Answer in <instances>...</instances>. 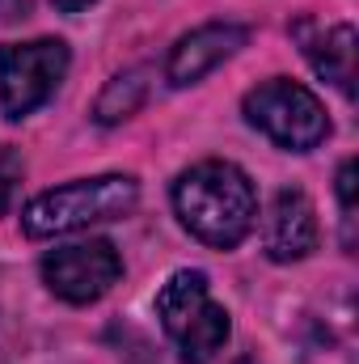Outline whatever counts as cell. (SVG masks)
Returning <instances> with one entry per match:
<instances>
[{
  "label": "cell",
  "instance_id": "6da1fadb",
  "mask_svg": "<svg viewBox=\"0 0 359 364\" xmlns=\"http://www.w3.org/2000/svg\"><path fill=\"white\" fill-rule=\"evenodd\" d=\"M174 212L194 242H203L211 250H233L250 237V229L258 220V195L241 166L211 157V161H199L178 174Z\"/></svg>",
  "mask_w": 359,
  "mask_h": 364
},
{
  "label": "cell",
  "instance_id": "7a4b0ae2",
  "mask_svg": "<svg viewBox=\"0 0 359 364\" xmlns=\"http://www.w3.org/2000/svg\"><path fill=\"white\" fill-rule=\"evenodd\" d=\"M140 203V182L131 174H101V178H77L68 186L43 191L21 208V233L26 237H60L77 233L101 220H123Z\"/></svg>",
  "mask_w": 359,
  "mask_h": 364
},
{
  "label": "cell",
  "instance_id": "3957f363",
  "mask_svg": "<svg viewBox=\"0 0 359 364\" xmlns=\"http://www.w3.org/2000/svg\"><path fill=\"white\" fill-rule=\"evenodd\" d=\"M157 318H161L165 335L178 343L182 364H211L233 335L228 309L211 301L207 272H199V267H182L161 284Z\"/></svg>",
  "mask_w": 359,
  "mask_h": 364
},
{
  "label": "cell",
  "instance_id": "277c9868",
  "mask_svg": "<svg viewBox=\"0 0 359 364\" xmlns=\"http://www.w3.org/2000/svg\"><path fill=\"white\" fill-rule=\"evenodd\" d=\"M241 110L254 132H263L270 144H279L287 153H309L330 136V114H326L321 97L287 77H270L258 90H250Z\"/></svg>",
  "mask_w": 359,
  "mask_h": 364
},
{
  "label": "cell",
  "instance_id": "5b68a950",
  "mask_svg": "<svg viewBox=\"0 0 359 364\" xmlns=\"http://www.w3.org/2000/svg\"><path fill=\"white\" fill-rule=\"evenodd\" d=\"M72 51L64 38H34V43H4L0 47V106L9 119L34 114L60 90Z\"/></svg>",
  "mask_w": 359,
  "mask_h": 364
},
{
  "label": "cell",
  "instance_id": "8992f818",
  "mask_svg": "<svg viewBox=\"0 0 359 364\" xmlns=\"http://www.w3.org/2000/svg\"><path fill=\"white\" fill-rule=\"evenodd\" d=\"M38 272H43V284L51 288V296L68 305H93L118 284L123 259L106 237H89V242H68V246L47 250Z\"/></svg>",
  "mask_w": 359,
  "mask_h": 364
},
{
  "label": "cell",
  "instance_id": "52a82bcc",
  "mask_svg": "<svg viewBox=\"0 0 359 364\" xmlns=\"http://www.w3.org/2000/svg\"><path fill=\"white\" fill-rule=\"evenodd\" d=\"M250 43V26H237V21H207L190 34H182L170 51V64H165V81L174 90L186 85H199L207 73H216L224 60H233L241 47Z\"/></svg>",
  "mask_w": 359,
  "mask_h": 364
},
{
  "label": "cell",
  "instance_id": "ba28073f",
  "mask_svg": "<svg viewBox=\"0 0 359 364\" xmlns=\"http://www.w3.org/2000/svg\"><path fill=\"white\" fill-rule=\"evenodd\" d=\"M321 229H317V208L300 186L275 191L263 220V250L270 263H300L317 250Z\"/></svg>",
  "mask_w": 359,
  "mask_h": 364
},
{
  "label": "cell",
  "instance_id": "9c48e42d",
  "mask_svg": "<svg viewBox=\"0 0 359 364\" xmlns=\"http://www.w3.org/2000/svg\"><path fill=\"white\" fill-rule=\"evenodd\" d=\"M355 26H330V30H317L313 38H304V55L313 64V73L321 81H330L343 97H355Z\"/></svg>",
  "mask_w": 359,
  "mask_h": 364
},
{
  "label": "cell",
  "instance_id": "30bf717a",
  "mask_svg": "<svg viewBox=\"0 0 359 364\" xmlns=\"http://www.w3.org/2000/svg\"><path fill=\"white\" fill-rule=\"evenodd\" d=\"M144 97H148V68H127V73L110 77L106 90L97 93L93 119H97L101 127H114V123L131 119V114L144 106Z\"/></svg>",
  "mask_w": 359,
  "mask_h": 364
},
{
  "label": "cell",
  "instance_id": "8fae6325",
  "mask_svg": "<svg viewBox=\"0 0 359 364\" xmlns=\"http://www.w3.org/2000/svg\"><path fill=\"white\" fill-rule=\"evenodd\" d=\"M338 203H343V242L355 246V161H343L338 170Z\"/></svg>",
  "mask_w": 359,
  "mask_h": 364
},
{
  "label": "cell",
  "instance_id": "7c38bea8",
  "mask_svg": "<svg viewBox=\"0 0 359 364\" xmlns=\"http://www.w3.org/2000/svg\"><path fill=\"white\" fill-rule=\"evenodd\" d=\"M17 182H21V157H17L13 149H0V212L9 208Z\"/></svg>",
  "mask_w": 359,
  "mask_h": 364
},
{
  "label": "cell",
  "instance_id": "4fadbf2b",
  "mask_svg": "<svg viewBox=\"0 0 359 364\" xmlns=\"http://www.w3.org/2000/svg\"><path fill=\"white\" fill-rule=\"evenodd\" d=\"M30 13V0H0V21H17Z\"/></svg>",
  "mask_w": 359,
  "mask_h": 364
},
{
  "label": "cell",
  "instance_id": "5bb4252c",
  "mask_svg": "<svg viewBox=\"0 0 359 364\" xmlns=\"http://www.w3.org/2000/svg\"><path fill=\"white\" fill-rule=\"evenodd\" d=\"M51 4H55L60 13H81V9H89L93 0H51Z\"/></svg>",
  "mask_w": 359,
  "mask_h": 364
}]
</instances>
